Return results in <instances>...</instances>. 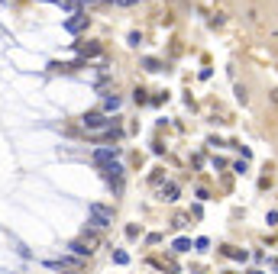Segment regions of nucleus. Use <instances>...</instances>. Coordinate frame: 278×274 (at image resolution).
<instances>
[{"mask_svg":"<svg viewBox=\"0 0 278 274\" xmlns=\"http://www.w3.org/2000/svg\"><path fill=\"white\" fill-rule=\"evenodd\" d=\"M52 268H74V271H78L81 262H78V258H58V262H52Z\"/></svg>","mask_w":278,"mask_h":274,"instance_id":"nucleus-5","label":"nucleus"},{"mask_svg":"<svg viewBox=\"0 0 278 274\" xmlns=\"http://www.w3.org/2000/svg\"><path fill=\"white\" fill-rule=\"evenodd\" d=\"M117 155H120L117 145H113V148H97V152H94V161H97V164H113V161H117Z\"/></svg>","mask_w":278,"mask_h":274,"instance_id":"nucleus-3","label":"nucleus"},{"mask_svg":"<svg viewBox=\"0 0 278 274\" xmlns=\"http://www.w3.org/2000/svg\"><path fill=\"white\" fill-rule=\"evenodd\" d=\"M113 262H117V265H126V262H130V255H126V252H117V255H113Z\"/></svg>","mask_w":278,"mask_h":274,"instance_id":"nucleus-7","label":"nucleus"},{"mask_svg":"<svg viewBox=\"0 0 278 274\" xmlns=\"http://www.w3.org/2000/svg\"><path fill=\"white\" fill-rule=\"evenodd\" d=\"M104 177H107V181H110L113 187L120 190V184H123V168H120L117 161H113V164H104Z\"/></svg>","mask_w":278,"mask_h":274,"instance_id":"nucleus-2","label":"nucleus"},{"mask_svg":"<svg viewBox=\"0 0 278 274\" xmlns=\"http://www.w3.org/2000/svg\"><path fill=\"white\" fill-rule=\"evenodd\" d=\"M159 197H162V200H178V187H175V184H162Z\"/></svg>","mask_w":278,"mask_h":274,"instance_id":"nucleus-4","label":"nucleus"},{"mask_svg":"<svg viewBox=\"0 0 278 274\" xmlns=\"http://www.w3.org/2000/svg\"><path fill=\"white\" fill-rule=\"evenodd\" d=\"M87 213H91L94 226H110V223H113V210L100 207V203H91V207H87Z\"/></svg>","mask_w":278,"mask_h":274,"instance_id":"nucleus-1","label":"nucleus"},{"mask_svg":"<svg viewBox=\"0 0 278 274\" xmlns=\"http://www.w3.org/2000/svg\"><path fill=\"white\" fill-rule=\"evenodd\" d=\"M249 274H262V271H249Z\"/></svg>","mask_w":278,"mask_h":274,"instance_id":"nucleus-8","label":"nucleus"},{"mask_svg":"<svg viewBox=\"0 0 278 274\" xmlns=\"http://www.w3.org/2000/svg\"><path fill=\"white\" fill-rule=\"evenodd\" d=\"M120 104H123L120 97H107L104 100V110H107V113H113V110H120Z\"/></svg>","mask_w":278,"mask_h":274,"instance_id":"nucleus-6","label":"nucleus"}]
</instances>
